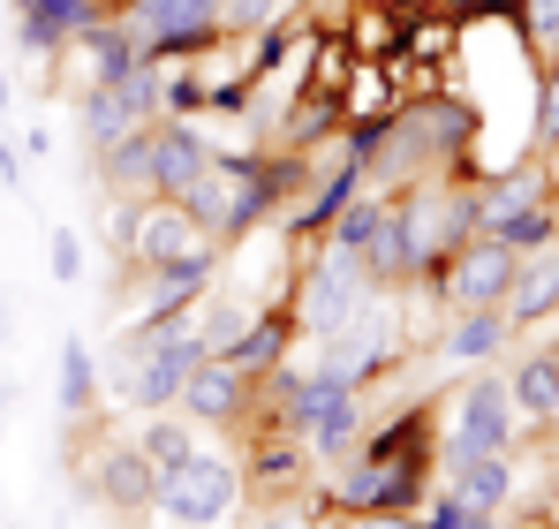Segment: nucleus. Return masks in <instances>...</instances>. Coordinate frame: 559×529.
Returning <instances> with one entry per match:
<instances>
[{
    "label": "nucleus",
    "instance_id": "obj_1",
    "mask_svg": "<svg viewBox=\"0 0 559 529\" xmlns=\"http://www.w3.org/2000/svg\"><path fill=\"white\" fill-rule=\"evenodd\" d=\"M175 204H182L212 243H235V235H250V227L265 220V204H273V175H265V167H250V160L212 152V160H204V175L189 181Z\"/></svg>",
    "mask_w": 559,
    "mask_h": 529
},
{
    "label": "nucleus",
    "instance_id": "obj_2",
    "mask_svg": "<svg viewBox=\"0 0 559 529\" xmlns=\"http://www.w3.org/2000/svg\"><path fill=\"white\" fill-rule=\"evenodd\" d=\"M476 235L507 243L514 258L559 243V204H552V189H545V175H537V167H514V175L484 181V189H476Z\"/></svg>",
    "mask_w": 559,
    "mask_h": 529
},
{
    "label": "nucleus",
    "instance_id": "obj_3",
    "mask_svg": "<svg viewBox=\"0 0 559 529\" xmlns=\"http://www.w3.org/2000/svg\"><path fill=\"white\" fill-rule=\"evenodd\" d=\"M371 295H378L371 264L356 258V250H341V243H325L318 258L302 264V280H295V326L325 341V333H341Z\"/></svg>",
    "mask_w": 559,
    "mask_h": 529
},
{
    "label": "nucleus",
    "instance_id": "obj_4",
    "mask_svg": "<svg viewBox=\"0 0 559 529\" xmlns=\"http://www.w3.org/2000/svg\"><path fill=\"white\" fill-rule=\"evenodd\" d=\"M159 515L175 529H219L235 507H242V469L227 461V454H189L175 469H159V499H152Z\"/></svg>",
    "mask_w": 559,
    "mask_h": 529
},
{
    "label": "nucleus",
    "instance_id": "obj_5",
    "mask_svg": "<svg viewBox=\"0 0 559 529\" xmlns=\"http://www.w3.org/2000/svg\"><path fill=\"white\" fill-rule=\"evenodd\" d=\"M280 416H287V432L310 446L318 461H348V446L364 439V401H356V386L333 378V371H310Z\"/></svg>",
    "mask_w": 559,
    "mask_h": 529
},
{
    "label": "nucleus",
    "instance_id": "obj_6",
    "mask_svg": "<svg viewBox=\"0 0 559 529\" xmlns=\"http://www.w3.org/2000/svg\"><path fill=\"white\" fill-rule=\"evenodd\" d=\"M84 144L106 152V144H121V137H136V129H152L159 114H167V77L152 69V61H136L129 77H114V84H84Z\"/></svg>",
    "mask_w": 559,
    "mask_h": 529
},
{
    "label": "nucleus",
    "instance_id": "obj_7",
    "mask_svg": "<svg viewBox=\"0 0 559 529\" xmlns=\"http://www.w3.org/2000/svg\"><path fill=\"white\" fill-rule=\"evenodd\" d=\"M514 250L507 243H491V235H468L462 250H447V258L431 264V295L447 303V310H507V287H514Z\"/></svg>",
    "mask_w": 559,
    "mask_h": 529
},
{
    "label": "nucleus",
    "instance_id": "obj_8",
    "mask_svg": "<svg viewBox=\"0 0 559 529\" xmlns=\"http://www.w3.org/2000/svg\"><path fill=\"white\" fill-rule=\"evenodd\" d=\"M129 38L136 54H204L219 38V0H129Z\"/></svg>",
    "mask_w": 559,
    "mask_h": 529
},
{
    "label": "nucleus",
    "instance_id": "obj_9",
    "mask_svg": "<svg viewBox=\"0 0 559 529\" xmlns=\"http://www.w3.org/2000/svg\"><path fill=\"white\" fill-rule=\"evenodd\" d=\"M204 250H219V243H212V235L189 220L175 197H144V204H136V220H129V258L144 264V272H152V264L204 258Z\"/></svg>",
    "mask_w": 559,
    "mask_h": 529
},
{
    "label": "nucleus",
    "instance_id": "obj_10",
    "mask_svg": "<svg viewBox=\"0 0 559 529\" xmlns=\"http://www.w3.org/2000/svg\"><path fill=\"white\" fill-rule=\"evenodd\" d=\"M175 409H182L197 432H219V424H235L242 409H250V371L242 363H227V355H197L182 378V393H175Z\"/></svg>",
    "mask_w": 559,
    "mask_h": 529
},
{
    "label": "nucleus",
    "instance_id": "obj_11",
    "mask_svg": "<svg viewBox=\"0 0 559 529\" xmlns=\"http://www.w3.org/2000/svg\"><path fill=\"white\" fill-rule=\"evenodd\" d=\"M454 446L468 454H514L522 439V409H514V393H507V378H476L462 401H454Z\"/></svg>",
    "mask_w": 559,
    "mask_h": 529
},
{
    "label": "nucleus",
    "instance_id": "obj_12",
    "mask_svg": "<svg viewBox=\"0 0 559 529\" xmlns=\"http://www.w3.org/2000/svg\"><path fill=\"white\" fill-rule=\"evenodd\" d=\"M212 272H219V250H204V258H182V264H152V280H144V295H136L129 326H167V318H189V310L204 303Z\"/></svg>",
    "mask_w": 559,
    "mask_h": 529
},
{
    "label": "nucleus",
    "instance_id": "obj_13",
    "mask_svg": "<svg viewBox=\"0 0 559 529\" xmlns=\"http://www.w3.org/2000/svg\"><path fill=\"white\" fill-rule=\"evenodd\" d=\"M92 492L114 515H144V507L159 499V469L144 461L136 439H114V446H98V461H92Z\"/></svg>",
    "mask_w": 559,
    "mask_h": 529
},
{
    "label": "nucleus",
    "instance_id": "obj_14",
    "mask_svg": "<svg viewBox=\"0 0 559 529\" xmlns=\"http://www.w3.org/2000/svg\"><path fill=\"white\" fill-rule=\"evenodd\" d=\"M204 160L212 152H204V137L189 129L182 114H159L152 121V197H182L189 181L204 175Z\"/></svg>",
    "mask_w": 559,
    "mask_h": 529
},
{
    "label": "nucleus",
    "instance_id": "obj_15",
    "mask_svg": "<svg viewBox=\"0 0 559 529\" xmlns=\"http://www.w3.org/2000/svg\"><path fill=\"white\" fill-rule=\"evenodd\" d=\"M92 15H98V0H15V38H23L31 61H53Z\"/></svg>",
    "mask_w": 559,
    "mask_h": 529
},
{
    "label": "nucleus",
    "instance_id": "obj_16",
    "mask_svg": "<svg viewBox=\"0 0 559 529\" xmlns=\"http://www.w3.org/2000/svg\"><path fill=\"white\" fill-rule=\"evenodd\" d=\"M447 492L491 529L499 515H507V499H514V461H507V454H468V461L447 469Z\"/></svg>",
    "mask_w": 559,
    "mask_h": 529
},
{
    "label": "nucleus",
    "instance_id": "obj_17",
    "mask_svg": "<svg viewBox=\"0 0 559 529\" xmlns=\"http://www.w3.org/2000/svg\"><path fill=\"white\" fill-rule=\"evenodd\" d=\"M545 318H559V243L522 250L514 287H507V326H514V333H522V326H545Z\"/></svg>",
    "mask_w": 559,
    "mask_h": 529
},
{
    "label": "nucleus",
    "instance_id": "obj_18",
    "mask_svg": "<svg viewBox=\"0 0 559 529\" xmlns=\"http://www.w3.org/2000/svg\"><path fill=\"white\" fill-rule=\"evenodd\" d=\"M507 341H514L507 310H447V326H439V363H491Z\"/></svg>",
    "mask_w": 559,
    "mask_h": 529
},
{
    "label": "nucleus",
    "instance_id": "obj_19",
    "mask_svg": "<svg viewBox=\"0 0 559 529\" xmlns=\"http://www.w3.org/2000/svg\"><path fill=\"white\" fill-rule=\"evenodd\" d=\"M76 61H84V84H114V77H129L144 54H136V38H129V23H106V15H92L76 38Z\"/></svg>",
    "mask_w": 559,
    "mask_h": 529
},
{
    "label": "nucleus",
    "instance_id": "obj_20",
    "mask_svg": "<svg viewBox=\"0 0 559 529\" xmlns=\"http://www.w3.org/2000/svg\"><path fill=\"white\" fill-rule=\"evenodd\" d=\"M250 318H258V303H242V295H227V287H204V303L189 310V333H197L204 355H227L250 333Z\"/></svg>",
    "mask_w": 559,
    "mask_h": 529
},
{
    "label": "nucleus",
    "instance_id": "obj_21",
    "mask_svg": "<svg viewBox=\"0 0 559 529\" xmlns=\"http://www.w3.org/2000/svg\"><path fill=\"white\" fill-rule=\"evenodd\" d=\"M507 393H514L522 424H552V416H559V363H552V349L522 355V363L507 371Z\"/></svg>",
    "mask_w": 559,
    "mask_h": 529
},
{
    "label": "nucleus",
    "instance_id": "obj_22",
    "mask_svg": "<svg viewBox=\"0 0 559 529\" xmlns=\"http://www.w3.org/2000/svg\"><path fill=\"white\" fill-rule=\"evenodd\" d=\"M364 264H371L378 287H401V280H416V250H408V227H401V197H385V220H378L371 243H364Z\"/></svg>",
    "mask_w": 559,
    "mask_h": 529
},
{
    "label": "nucleus",
    "instance_id": "obj_23",
    "mask_svg": "<svg viewBox=\"0 0 559 529\" xmlns=\"http://www.w3.org/2000/svg\"><path fill=\"white\" fill-rule=\"evenodd\" d=\"M98 181L114 189V197H152V129H136V137H121V144H106V167Z\"/></svg>",
    "mask_w": 559,
    "mask_h": 529
},
{
    "label": "nucleus",
    "instance_id": "obj_24",
    "mask_svg": "<svg viewBox=\"0 0 559 529\" xmlns=\"http://www.w3.org/2000/svg\"><path fill=\"white\" fill-rule=\"evenodd\" d=\"M136 446H144V461H152V469H175V461L197 454V424H189L182 409H152V416L136 424Z\"/></svg>",
    "mask_w": 559,
    "mask_h": 529
},
{
    "label": "nucleus",
    "instance_id": "obj_25",
    "mask_svg": "<svg viewBox=\"0 0 559 529\" xmlns=\"http://www.w3.org/2000/svg\"><path fill=\"white\" fill-rule=\"evenodd\" d=\"M287 341H295V318H287V310H265V318H250V333L227 349V363H242V371L258 378V371L287 363Z\"/></svg>",
    "mask_w": 559,
    "mask_h": 529
},
{
    "label": "nucleus",
    "instance_id": "obj_26",
    "mask_svg": "<svg viewBox=\"0 0 559 529\" xmlns=\"http://www.w3.org/2000/svg\"><path fill=\"white\" fill-rule=\"evenodd\" d=\"M92 401H98V355L69 333L61 341V416H84Z\"/></svg>",
    "mask_w": 559,
    "mask_h": 529
},
{
    "label": "nucleus",
    "instance_id": "obj_27",
    "mask_svg": "<svg viewBox=\"0 0 559 529\" xmlns=\"http://www.w3.org/2000/svg\"><path fill=\"white\" fill-rule=\"evenodd\" d=\"M514 15H522V46L537 61H559V0H514Z\"/></svg>",
    "mask_w": 559,
    "mask_h": 529
},
{
    "label": "nucleus",
    "instance_id": "obj_28",
    "mask_svg": "<svg viewBox=\"0 0 559 529\" xmlns=\"http://www.w3.org/2000/svg\"><path fill=\"white\" fill-rule=\"evenodd\" d=\"M280 15H287V0H219V31L227 38H258V31H273Z\"/></svg>",
    "mask_w": 559,
    "mask_h": 529
},
{
    "label": "nucleus",
    "instance_id": "obj_29",
    "mask_svg": "<svg viewBox=\"0 0 559 529\" xmlns=\"http://www.w3.org/2000/svg\"><path fill=\"white\" fill-rule=\"evenodd\" d=\"M302 484V446H265L258 454V492H287Z\"/></svg>",
    "mask_w": 559,
    "mask_h": 529
},
{
    "label": "nucleus",
    "instance_id": "obj_30",
    "mask_svg": "<svg viewBox=\"0 0 559 529\" xmlns=\"http://www.w3.org/2000/svg\"><path fill=\"white\" fill-rule=\"evenodd\" d=\"M46 264H53V280H61V287H76V280H84V243L61 227V235L46 243Z\"/></svg>",
    "mask_w": 559,
    "mask_h": 529
},
{
    "label": "nucleus",
    "instance_id": "obj_31",
    "mask_svg": "<svg viewBox=\"0 0 559 529\" xmlns=\"http://www.w3.org/2000/svg\"><path fill=\"white\" fill-rule=\"evenodd\" d=\"M416 529H484V522L468 515L454 492H439V499H431V515H416Z\"/></svg>",
    "mask_w": 559,
    "mask_h": 529
},
{
    "label": "nucleus",
    "instance_id": "obj_32",
    "mask_svg": "<svg viewBox=\"0 0 559 529\" xmlns=\"http://www.w3.org/2000/svg\"><path fill=\"white\" fill-rule=\"evenodd\" d=\"M537 144H559V69L537 91Z\"/></svg>",
    "mask_w": 559,
    "mask_h": 529
},
{
    "label": "nucleus",
    "instance_id": "obj_33",
    "mask_svg": "<svg viewBox=\"0 0 559 529\" xmlns=\"http://www.w3.org/2000/svg\"><path fill=\"white\" fill-rule=\"evenodd\" d=\"M348 529H416V515L408 507H371V515H356Z\"/></svg>",
    "mask_w": 559,
    "mask_h": 529
},
{
    "label": "nucleus",
    "instance_id": "obj_34",
    "mask_svg": "<svg viewBox=\"0 0 559 529\" xmlns=\"http://www.w3.org/2000/svg\"><path fill=\"white\" fill-rule=\"evenodd\" d=\"M454 8H462V15H507L514 0H454Z\"/></svg>",
    "mask_w": 559,
    "mask_h": 529
},
{
    "label": "nucleus",
    "instance_id": "obj_35",
    "mask_svg": "<svg viewBox=\"0 0 559 529\" xmlns=\"http://www.w3.org/2000/svg\"><path fill=\"white\" fill-rule=\"evenodd\" d=\"M0 181H23V167H15V152L0 144Z\"/></svg>",
    "mask_w": 559,
    "mask_h": 529
},
{
    "label": "nucleus",
    "instance_id": "obj_36",
    "mask_svg": "<svg viewBox=\"0 0 559 529\" xmlns=\"http://www.w3.org/2000/svg\"><path fill=\"white\" fill-rule=\"evenodd\" d=\"M265 529H295V522H280V515H273V522H265Z\"/></svg>",
    "mask_w": 559,
    "mask_h": 529
},
{
    "label": "nucleus",
    "instance_id": "obj_37",
    "mask_svg": "<svg viewBox=\"0 0 559 529\" xmlns=\"http://www.w3.org/2000/svg\"><path fill=\"white\" fill-rule=\"evenodd\" d=\"M552 363H559V349H552Z\"/></svg>",
    "mask_w": 559,
    "mask_h": 529
}]
</instances>
